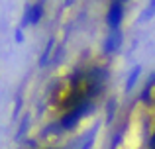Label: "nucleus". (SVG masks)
I'll return each instance as SVG.
<instances>
[{
  "mask_svg": "<svg viewBox=\"0 0 155 149\" xmlns=\"http://www.w3.org/2000/svg\"><path fill=\"white\" fill-rule=\"evenodd\" d=\"M69 2H73V0H69Z\"/></svg>",
  "mask_w": 155,
  "mask_h": 149,
  "instance_id": "nucleus-2",
  "label": "nucleus"
},
{
  "mask_svg": "<svg viewBox=\"0 0 155 149\" xmlns=\"http://www.w3.org/2000/svg\"><path fill=\"white\" fill-rule=\"evenodd\" d=\"M122 8H120V4H114L112 6V10H110V16H108V22L112 24V26H118V22H120V16H122Z\"/></svg>",
  "mask_w": 155,
  "mask_h": 149,
  "instance_id": "nucleus-1",
  "label": "nucleus"
}]
</instances>
